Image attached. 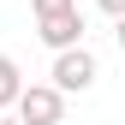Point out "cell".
<instances>
[{
  "instance_id": "277c9868",
  "label": "cell",
  "mask_w": 125,
  "mask_h": 125,
  "mask_svg": "<svg viewBox=\"0 0 125 125\" xmlns=\"http://www.w3.org/2000/svg\"><path fill=\"white\" fill-rule=\"evenodd\" d=\"M18 89H24L18 60H6V54H0V107H12V101H18Z\"/></svg>"
},
{
  "instance_id": "3957f363",
  "label": "cell",
  "mask_w": 125,
  "mask_h": 125,
  "mask_svg": "<svg viewBox=\"0 0 125 125\" xmlns=\"http://www.w3.org/2000/svg\"><path fill=\"white\" fill-rule=\"evenodd\" d=\"M36 36L48 42L54 54H60V48H77V42H83V12H77V6L48 12V18H36Z\"/></svg>"
},
{
  "instance_id": "5b68a950",
  "label": "cell",
  "mask_w": 125,
  "mask_h": 125,
  "mask_svg": "<svg viewBox=\"0 0 125 125\" xmlns=\"http://www.w3.org/2000/svg\"><path fill=\"white\" fill-rule=\"evenodd\" d=\"M66 6H77V0H30V12H36V18H48V12H66Z\"/></svg>"
},
{
  "instance_id": "8992f818",
  "label": "cell",
  "mask_w": 125,
  "mask_h": 125,
  "mask_svg": "<svg viewBox=\"0 0 125 125\" xmlns=\"http://www.w3.org/2000/svg\"><path fill=\"white\" fill-rule=\"evenodd\" d=\"M101 12L107 18H125V0H101Z\"/></svg>"
},
{
  "instance_id": "7a4b0ae2",
  "label": "cell",
  "mask_w": 125,
  "mask_h": 125,
  "mask_svg": "<svg viewBox=\"0 0 125 125\" xmlns=\"http://www.w3.org/2000/svg\"><path fill=\"white\" fill-rule=\"evenodd\" d=\"M12 107H18V119H24V125H60V113H66V95H60L54 83H24Z\"/></svg>"
},
{
  "instance_id": "6da1fadb",
  "label": "cell",
  "mask_w": 125,
  "mask_h": 125,
  "mask_svg": "<svg viewBox=\"0 0 125 125\" xmlns=\"http://www.w3.org/2000/svg\"><path fill=\"white\" fill-rule=\"evenodd\" d=\"M95 72H101V60L77 42V48H60V54H54V72H48V77H54L60 95H83V89L95 83Z\"/></svg>"
},
{
  "instance_id": "52a82bcc",
  "label": "cell",
  "mask_w": 125,
  "mask_h": 125,
  "mask_svg": "<svg viewBox=\"0 0 125 125\" xmlns=\"http://www.w3.org/2000/svg\"><path fill=\"white\" fill-rule=\"evenodd\" d=\"M0 125H24V119H0Z\"/></svg>"
}]
</instances>
